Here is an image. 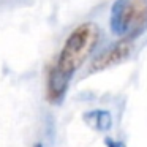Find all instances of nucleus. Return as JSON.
Segmentation results:
<instances>
[{
    "label": "nucleus",
    "instance_id": "1",
    "mask_svg": "<svg viewBox=\"0 0 147 147\" xmlns=\"http://www.w3.org/2000/svg\"><path fill=\"white\" fill-rule=\"evenodd\" d=\"M100 40V29L93 22H84L78 26L65 40L63 48L59 54L57 63L51 68L55 74L70 82L73 74L81 68L93 52Z\"/></svg>",
    "mask_w": 147,
    "mask_h": 147
},
{
    "label": "nucleus",
    "instance_id": "2",
    "mask_svg": "<svg viewBox=\"0 0 147 147\" xmlns=\"http://www.w3.org/2000/svg\"><path fill=\"white\" fill-rule=\"evenodd\" d=\"M109 26L114 35L134 40L147 27V0H117L111 8Z\"/></svg>",
    "mask_w": 147,
    "mask_h": 147
},
{
    "label": "nucleus",
    "instance_id": "3",
    "mask_svg": "<svg viewBox=\"0 0 147 147\" xmlns=\"http://www.w3.org/2000/svg\"><path fill=\"white\" fill-rule=\"evenodd\" d=\"M131 51H133V40L130 38H122L115 45L109 46L108 49L98 54L93 59L92 65H90V71H101L106 68H111L114 65L122 63L130 57Z\"/></svg>",
    "mask_w": 147,
    "mask_h": 147
},
{
    "label": "nucleus",
    "instance_id": "4",
    "mask_svg": "<svg viewBox=\"0 0 147 147\" xmlns=\"http://www.w3.org/2000/svg\"><path fill=\"white\" fill-rule=\"evenodd\" d=\"M84 120L90 125L92 128L98 131H105V130H109L111 128V123H112V119L109 115L108 111H90L84 115Z\"/></svg>",
    "mask_w": 147,
    "mask_h": 147
},
{
    "label": "nucleus",
    "instance_id": "5",
    "mask_svg": "<svg viewBox=\"0 0 147 147\" xmlns=\"http://www.w3.org/2000/svg\"><path fill=\"white\" fill-rule=\"evenodd\" d=\"M106 146L108 147H125V144L119 142V141H112V139H106Z\"/></svg>",
    "mask_w": 147,
    "mask_h": 147
},
{
    "label": "nucleus",
    "instance_id": "6",
    "mask_svg": "<svg viewBox=\"0 0 147 147\" xmlns=\"http://www.w3.org/2000/svg\"><path fill=\"white\" fill-rule=\"evenodd\" d=\"M33 147H43V146H41V144H40V142H36V144H35V146H33Z\"/></svg>",
    "mask_w": 147,
    "mask_h": 147
}]
</instances>
